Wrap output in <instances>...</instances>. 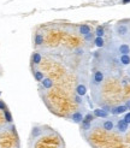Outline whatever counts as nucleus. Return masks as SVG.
<instances>
[{"instance_id": "1", "label": "nucleus", "mask_w": 130, "mask_h": 148, "mask_svg": "<svg viewBox=\"0 0 130 148\" xmlns=\"http://www.w3.org/2000/svg\"><path fill=\"white\" fill-rule=\"evenodd\" d=\"M113 32L114 35L117 36V39L130 45V19L117 22L113 27Z\"/></svg>"}, {"instance_id": "2", "label": "nucleus", "mask_w": 130, "mask_h": 148, "mask_svg": "<svg viewBox=\"0 0 130 148\" xmlns=\"http://www.w3.org/2000/svg\"><path fill=\"white\" fill-rule=\"evenodd\" d=\"M118 118L116 117H110V118H106V119H100L98 118V121L95 119L93 122V127H96L100 128L107 132H111L113 130H116V122H117Z\"/></svg>"}, {"instance_id": "3", "label": "nucleus", "mask_w": 130, "mask_h": 148, "mask_svg": "<svg viewBox=\"0 0 130 148\" xmlns=\"http://www.w3.org/2000/svg\"><path fill=\"white\" fill-rule=\"evenodd\" d=\"M104 81H105V73L101 70H96V71L93 72L92 78H90V88H92L93 93L95 90H98L99 88L103 86Z\"/></svg>"}, {"instance_id": "4", "label": "nucleus", "mask_w": 130, "mask_h": 148, "mask_svg": "<svg viewBox=\"0 0 130 148\" xmlns=\"http://www.w3.org/2000/svg\"><path fill=\"white\" fill-rule=\"evenodd\" d=\"M77 33L83 36V39L86 41H93L94 40V33L92 32V28L88 24H79L77 25Z\"/></svg>"}, {"instance_id": "5", "label": "nucleus", "mask_w": 130, "mask_h": 148, "mask_svg": "<svg viewBox=\"0 0 130 148\" xmlns=\"http://www.w3.org/2000/svg\"><path fill=\"white\" fill-rule=\"evenodd\" d=\"M83 119H84V113H83L82 110L75 111V112H72L69 117V121L75 123V124H81L83 122Z\"/></svg>"}, {"instance_id": "6", "label": "nucleus", "mask_w": 130, "mask_h": 148, "mask_svg": "<svg viewBox=\"0 0 130 148\" xmlns=\"http://www.w3.org/2000/svg\"><path fill=\"white\" fill-rule=\"evenodd\" d=\"M129 128H130V125L127 122L123 121L122 118L120 119H117V122H116V131L119 132L120 135L127 134V132L129 131Z\"/></svg>"}, {"instance_id": "7", "label": "nucleus", "mask_w": 130, "mask_h": 148, "mask_svg": "<svg viewBox=\"0 0 130 148\" xmlns=\"http://www.w3.org/2000/svg\"><path fill=\"white\" fill-rule=\"evenodd\" d=\"M128 108L124 103H120V105H117V106H113L111 107L110 110V114H112L113 117H117V116H120V114H124L128 112Z\"/></svg>"}, {"instance_id": "8", "label": "nucleus", "mask_w": 130, "mask_h": 148, "mask_svg": "<svg viewBox=\"0 0 130 148\" xmlns=\"http://www.w3.org/2000/svg\"><path fill=\"white\" fill-rule=\"evenodd\" d=\"M54 87V81L51 77H45L41 82L39 83V88L40 89H45V90H51Z\"/></svg>"}, {"instance_id": "9", "label": "nucleus", "mask_w": 130, "mask_h": 148, "mask_svg": "<svg viewBox=\"0 0 130 148\" xmlns=\"http://www.w3.org/2000/svg\"><path fill=\"white\" fill-rule=\"evenodd\" d=\"M93 114L95 118H100V119H106V118H110V112L106 110H104L103 107H98L93 110Z\"/></svg>"}, {"instance_id": "10", "label": "nucleus", "mask_w": 130, "mask_h": 148, "mask_svg": "<svg viewBox=\"0 0 130 148\" xmlns=\"http://www.w3.org/2000/svg\"><path fill=\"white\" fill-rule=\"evenodd\" d=\"M87 90H88V88H87V84L84 82H82V81H79V82L76 84V88H75V93L77 95H79V97H84V95L87 94Z\"/></svg>"}, {"instance_id": "11", "label": "nucleus", "mask_w": 130, "mask_h": 148, "mask_svg": "<svg viewBox=\"0 0 130 148\" xmlns=\"http://www.w3.org/2000/svg\"><path fill=\"white\" fill-rule=\"evenodd\" d=\"M117 58L120 68H129L130 66V54H122L118 56Z\"/></svg>"}, {"instance_id": "12", "label": "nucleus", "mask_w": 130, "mask_h": 148, "mask_svg": "<svg viewBox=\"0 0 130 148\" xmlns=\"http://www.w3.org/2000/svg\"><path fill=\"white\" fill-rule=\"evenodd\" d=\"M30 62H31V66L34 68V66H38L41 64V62H42V56H41V53L39 51H35L34 53L31 54V59H30Z\"/></svg>"}, {"instance_id": "13", "label": "nucleus", "mask_w": 130, "mask_h": 148, "mask_svg": "<svg viewBox=\"0 0 130 148\" xmlns=\"http://www.w3.org/2000/svg\"><path fill=\"white\" fill-rule=\"evenodd\" d=\"M43 42H45V38H43V35L40 32L35 33V35H34V45L36 47H40V46L43 45Z\"/></svg>"}, {"instance_id": "14", "label": "nucleus", "mask_w": 130, "mask_h": 148, "mask_svg": "<svg viewBox=\"0 0 130 148\" xmlns=\"http://www.w3.org/2000/svg\"><path fill=\"white\" fill-rule=\"evenodd\" d=\"M33 75H34V78H35V81L36 82H41V81L45 78L46 76H45V73H43L42 71H40V70H38V69H34L33 70Z\"/></svg>"}, {"instance_id": "15", "label": "nucleus", "mask_w": 130, "mask_h": 148, "mask_svg": "<svg viewBox=\"0 0 130 148\" xmlns=\"http://www.w3.org/2000/svg\"><path fill=\"white\" fill-rule=\"evenodd\" d=\"M93 42H94V46L98 47V48H104L106 46V41H105L104 38H96L95 36L94 40H93Z\"/></svg>"}, {"instance_id": "16", "label": "nucleus", "mask_w": 130, "mask_h": 148, "mask_svg": "<svg viewBox=\"0 0 130 148\" xmlns=\"http://www.w3.org/2000/svg\"><path fill=\"white\" fill-rule=\"evenodd\" d=\"M105 34H106V32H105V27H104V25H98V27L95 28L94 35H95L96 38H104Z\"/></svg>"}, {"instance_id": "17", "label": "nucleus", "mask_w": 130, "mask_h": 148, "mask_svg": "<svg viewBox=\"0 0 130 148\" xmlns=\"http://www.w3.org/2000/svg\"><path fill=\"white\" fill-rule=\"evenodd\" d=\"M94 121H95V117H94L93 112H88V113H86V114H84V119H83V122L93 123Z\"/></svg>"}, {"instance_id": "18", "label": "nucleus", "mask_w": 130, "mask_h": 148, "mask_svg": "<svg viewBox=\"0 0 130 148\" xmlns=\"http://www.w3.org/2000/svg\"><path fill=\"white\" fill-rule=\"evenodd\" d=\"M81 130H89V129H93V123H88V122H82L81 124Z\"/></svg>"}, {"instance_id": "19", "label": "nucleus", "mask_w": 130, "mask_h": 148, "mask_svg": "<svg viewBox=\"0 0 130 148\" xmlns=\"http://www.w3.org/2000/svg\"><path fill=\"white\" fill-rule=\"evenodd\" d=\"M74 99H75V102L77 103V105H79V106H82V105H83L82 97H79V95H77L76 93H75V97H74Z\"/></svg>"}, {"instance_id": "20", "label": "nucleus", "mask_w": 130, "mask_h": 148, "mask_svg": "<svg viewBox=\"0 0 130 148\" xmlns=\"http://www.w3.org/2000/svg\"><path fill=\"white\" fill-rule=\"evenodd\" d=\"M122 119L124 121V122H127L130 125V111H129V112H127V113H124V116H123Z\"/></svg>"}, {"instance_id": "21", "label": "nucleus", "mask_w": 130, "mask_h": 148, "mask_svg": "<svg viewBox=\"0 0 130 148\" xmlns=\"http://www.w3.org/2000/svg\"><path fill=\"white\" fill-rule=\"evenodd\" d=\"M0 110H1V111H6V110H7L5 102H4L3 100H0Z\"/></svg>"}, {"instance_id": "22", "label": "nucleus", "mask_w": 130, "mask_h": 148, "mask_svg": "<svg viewBox=\"0 0 130 148\" xmlns=\"http://www.w3.org/2000/svg\"><path fill=\"white\" fill-rule=\"evenodd\" d=\"M124 105L127 106V108H128V110H130V99H129V100H125V101H124Z\"/></svg>"}, {"instance_id": "23", "label": "nucleus", "mask_w": 130, "mask_h": 148, "mask_svg": "<svg viewBox=\"0 0 130 148\" xmlns=\"http://www.w3.org/2000/svg\"><path fill=\"white\" fill-rule=\"evenodd\" d=\"M129 1H130V0H122L123 4H127V3H129Z\"/></svg>"}]
</instances>
